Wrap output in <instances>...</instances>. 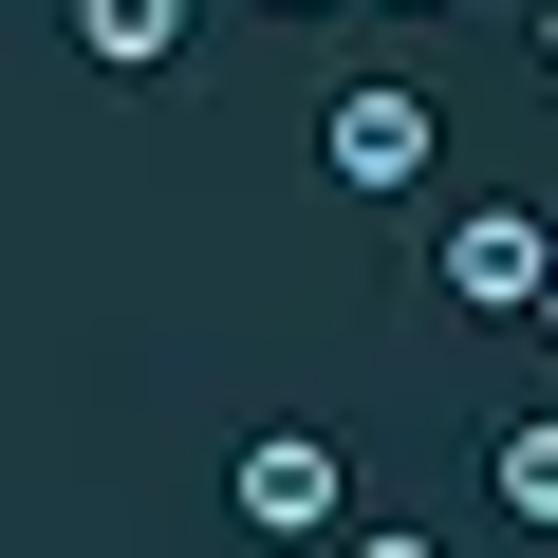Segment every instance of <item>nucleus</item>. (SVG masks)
Masks as SVG:
<instances>
[{"label":"nucleus","mask_w":558,"mask_h":558,"mask_svg":"<svg viewBox=\"0 0 558 558\" xmlns=\"http://www.w3.org/2000/svg\"><path fill=\"white\" fill-rule=\"evenodd\" d=\"M521 38H539V75H558V0H539V20H521Z\"/></svg>","instance_id":"6"},{"label":"nucleus","mask_w":558,"mask_h":558,"mask_svg":"<svg viewBox=\"0 0 558 558\" xmlns=\"http://www.w3.org/2000/svg\"><path fill=\"white\" fill-rule=\"evenodd\" d=\"M539 336H558V279H539Z\"/></svg>","instance_id":"7"},{"label":"nucleus","mask_w":558,"mask_h":558,"mask_svg":"<svg viewBox=\"0 0 558 558\" xmlns=\"http://www.w3.org/2000/svg\"><path fill=\"white\" fill-rule=\"evenodd\" d=\"M317 149H336V186H373V205H410V186L447 168V112H428L410 75H354V94L317 112Z\"/></svg>","instance_id":"1"},{"label":"nucleus","mask_w":558,"mask_h":558,"mask_svg":"<svg viewBox=\"0 0 558 558\" xmlns=\"http://www.w3.org/2000/svg\"><path fill=\"white\" fill-rule=\"evenodd\" d=\"M428 279H447L465 317H539V279H558V223H539V205H465V223L428 242Z\"/></svg>","instance_id":"3"},{"label":"nucleus","mask_w":558,"mask_h":558,"mask_svg":"<svg viewBox=\"0 0 558 558\" xmlns=\"http://www.w3.org/2000/svg\"><path fill=\"white\" fill-rule=\"evenodd\" d=\"M410 20H428V0H410Z\"/></svg>","instance_id":"8"},{"label":"nucleus","mask_w":558,"mask_h":558,"mask_svg":"<svg viewBox=\"0 0 558 558\" xmlns=\"http://www.w3.org/2000/svg\"><path fill=\"white\" fill-rule=\"evenodd\" d=\"M484 484H502V521H521V539H558V410H521V428L484 447Z\"/></svg>","instance_id":"5"},{"label":"nucleus","mask_w":558,"mask_h":558,"mask_svg":"<svg viewBox=\"0 0 558 558\" xmlns=\"http://www.w3.org/2000/svg\"><path fill=\"white\" fill-rule=\"evenodd\" d=\"M75 57L94 75H168L186 57V0H75Z\"/></svg>","instance_id":"4"},{"label":"nucleus","mask_w":558,"mask_h":558,"mask_svg":"<svg viewBox=\"0 0 558 558\" xmlns=\"http://www.w3.org/2000/svg\"><path fill=\"white\" fill-rule=\"evenodd\" d=\"M223 502H242V539H354V465H336L317 428H260V447L223 465Z\"/></svg>","instance_id":"2"}]
</instances>
